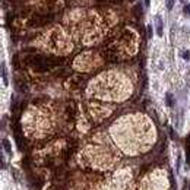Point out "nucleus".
Segmentation results:
<instances>
[{"mask_svg": "<svg viewBox=\"0 0 190 190\" xmlns=\"http://www.w3.org/2000/svg\"><path fill=\"white\" fill-rule=\"evenodd\" d=\"M111 135L129 152L146 149L154 140V129L143 116H126L111 127Z\"/></svg>", "mask_w": 190, "mask_h": 190, "instance_id": "f257e3e1", "label": "nucleus"}, {"mask_svg": "<svg viewBox=\"0 0 190 190\" xmlns=\"http://www.w3.org/2000/svg\"><path fill=\"white\" fill-rule=\"evenodd\" d=\"M64 24L67 25L73 38L79 40L82 44L98 43L107 29L104 18L98 12L88 9L72 10L64 18Z\"/></svg>", "mask_w": 190, "mask_h": 190, "instance_id": "f03ea898", "label": "nucleus"}, {"mask_svg": "<svg viewBox=\"0 0 190 190\" xmlns=\"http://www.w3.org/2000/svg\"><path fill=\"white\" fill-rule=\"evenodd\" d=\"M130 92L132 86L127 78L116 72L103 73L97 79H94L88 88V94L91 97L113 101L126 100L130 95Z\"/></svg>", "mask_w": 190, "mask_h": 190, "instance_id": "7ed1b4c3", "label": "nucleus"}, {"mask_svg": "<svg viewBox=\"0 0 190 190\" xmlns=\"http://www.w3.org/2000/svg\"><path fill=\"white\" fill-rule=\"evenodd\" d=\"M139 47V37L138 34L130 28H120L117 29L111 40L107 44V53L110 59L114 60H123L135 56Z\"/></svg>", "mask_w": 190, "mask_h": 190, "instance_id": "20e7f679", "label": "nucleus"}, {"mask_svg": "<svg viewBox=\"0 0 190 190\" xmlns=\"http://www.w3.org/2000/svg\"><path fill=\"white\" fill-rule=\"evenodd\" d=\"M24 124L27 132H29V135H34L37 138H43L51 130V119L50 114L44 111V108L29 111L24 119Z\"/></svg>", "mask_w": 190, "mask_h": 190, "instance_id": "39448f33", "label": "nucleus"}, {"mask_svg": "<svg viewBox=\"0 0 190 190\" xmlns=\"http://www.w3.org/2000/svg\"><path fill=\"white\" fill-rule=\"evenodd\" d=\"M43 45L56 54H67L72 50V43L60 27L50 28L41 38Z\"/></svg>", "mask_w": 190, "mask_h": 190, "instance_id": "423d86ee", "label": "nucleus"}, {"mask_svg": "<svg viewBox=\"0 0 190 190\" xmlns=\"http://www.w3.org/2000/svg\"><path fill=\"white\" fill-rule=\"evenodd\" d=\"M100 64H103V59H101V56H98L94 51L82 53L80 56H78L75 59V63H73L75 69H79V70H83V72L97 69Z\"/></svg>", "mask_w": 190, "mask_h": 190, "instance_id": "0eeeda50", "label": "nucleus"}, {"mask_svg": "<svg viewBox=\"0 0 190 190\" xmlns=\"http://www.w3.org/2000/svg\"><path fill=\"white\" fill-rule=\"evenodd\" d=\"M155 25H156V34L161 37V35H162V21H161L159 16L155 18Z\"/></svg>", "mask_w": 190, "mask_h": 190, "instance_id": "6e6552de", "label": "nucleus"}, {"mask_svg": "<svg viewBox=\"0 0 190 190\" xmlns=\"http://www.w3.org/2000/svg\"><path fill=\"white\" fill-rule=\"evenodd\" d=\"M2 76H3V83L8 86L9 78H8V72H6V64H5V63H2Z\"/></svg>", "mask_w": 190, "mask_h": 190, "instance_id": "1a4fd4ad", "label": "nucleus"}, {"mask_svg": "<svg viewBox=\"0 0 190 190\" xmlns=\"http://www.w3.org/2000/svg\"><path fill=\"white\" fill-rule=\"evenodd\" d=\"M2 143H3V148H5V151H6L8 154H12V148H10V142H9L8 139H3V140H2Z\"/></svg>", "mask_w": 190, "mask_h": 190, "instance_id": "9d476101", "label": "nucleus"}, {"mask_svg": "<svg viewBox=\"0 0 190 190\" xmlns=\"http://www.w3.org/2000/svg\"><path fill=\"white\" fill-rule=\"evenodd\" d=\"M167 104L173 105V95H170V94H167Z\"/></svg>", "mask_w": 190, "mask_h": 190, "instance_id": "9b49d317", "label": "nucleus"}, {"mask_svg": "<svg viewBox=\"0 0 190 190\" xmlns=\"http://www.w3.org/2000/svg\"><path fill=\"white\" fill-rule=\"evenodd\" d=\"M174 2H175V0H167V8H168V9H173Z\"/></svg>", "mask_w": 190, "mask_h": 190, "instance_id": "f8f14e48", "label": "nucleus"}, {"mask_svg": "<svg viewBox=\"0 0 190 190\" xmlns=\"http://www.w3.org/2000/svg\"><path fill=\"white\" fill-rule=\"evenodd\" d=\"M183 12H184L186 15H190V5H186L184 9H183Z\"/></svg>", "mask_w": 190, "mask_h": 190, "instance_id": "ddd939ff", "label": "nucleus"}, {"mask_svg": "<svg viewBox=\"0 0 190 190\" xmlns=\"http://www.w3.org/2000/svg\"><path fill=\"white\" fill-rule=\"evenodd\" d=\"M148 37H149V38L152 37V27H151V25H148Z\"/></svg>", "mask_w": 190, "mask_h": 190, "instance_id": "4468645a", "label": "nucleus"}, {"mask_svg": "<svg viewBox=\"0 0 190 190\" xmlns=\"http://www.w3.org/2000/svg\"><path fill=\"white\" fill-rule=\"evenodd\" d=\"M181 56H183L184 59H190V54H189V51H184V53H181Z\"/></svg>", "mask_w": 190, "mask_h": 190, "instance_id": "2eb2a0df", "label": "nucleus"}, {"mask_svg": "<svg viewBox=\"0 0 190 190\" xmlns=\"http://www.w3.org/2000/svg\"><path fill=\"white\" fill-rule=\"evenodd\" d=\"M149 2H151V0H145V6H148V8H149Z\"/></svg>", "mask_w": 190, "mask_h": 190, "instance_id": "dca6fc26", "label": "nucleus"}, {"mask_svg": "<svg viewBox=\"0 0 190 190\" xmlns=\"http://www.w3.org/2000/svg\"><path fill=\"white\" fill-rule=\"evenodd\" d=\"M187 2V0H181V3H186Z\"/></svg>", "mask_w": 190, "mask_h": 190, "instance_id": "f3484780", "label": "nucleus"}]
</instances>
